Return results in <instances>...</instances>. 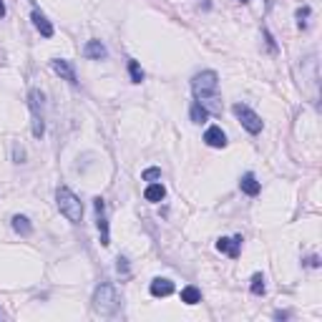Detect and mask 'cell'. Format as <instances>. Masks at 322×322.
Instances as JSON below:
<instances>
[{
  "mask_svg": "<svg viewBox=\"0 0 322 322\" xmlns=\"http://www.w3.org/2000/svg\"><path fill=\"white\" fill-rule=\"evenodd\" d=\"M219 76L217 71H201L191 78V91L194 98L204 106L209 113H222V101H219Z\"/></svg>",
  "mask_w": 322,
  "mask_h": 322,
  "instance_id": "cell-1",
  "label": "cell"
},
{
  "mask_svg": "<svg viewBox=\"0 0 322 322\" xmlns=\"http://www.w3.org/2000/svg\"><path fill=\"white\" fill-rule=\"evenodd\" d=\"M56 201H58L61 214H63L68 222L78 224L80 219H83V204H80V199H78L68 186H58V189H56Z\"/></svg>",
  "mask_w": 322,
  "mask_h": 322,
  "instance_id": "cell-2",
  "label": "cell"
},
{
  "mask_svg": "<svg viewBox=\"0 0 322 322\" xmlns=\"http://www.w3.org/2000/svg\"><path fill=\"white\" fill-rule=\"evenodd\" d=\"M118 305L121 302H118V295H116L113 285L111 282H101V285L96 287V292H93V310L98 315L108 317V315H113L118 310Z\"/></svg>",
  "mask_w": 322,
  "mask_h": 322,
  "instance_id": "cell-3",
  "label": "cell"
},
{
  "mask_svg": "<svg viewBox=\"0 0 322 322\" xmlns=\"http://www.w3.org/2000/svg\"><path fill=\"white\" fill-rule=\"evenodd\" d=\"M232 111H234V116L239 118V124L244 126L252 136H257V134H262V118H259V113L257 111H252L247 103H234L232 106Z\"/></svg>",
  "mask_w": 322,
  "mask_h": 322,
  "instance_id": "cell-4",
  "label": "cell"
},
{
  "mask_svg": "<svg viewBox=\"0 0 322 322\" xmlns=\"http://www.w3.org/2000/svg\"><path fill=\"white\" fill-rule=\"evenodd\" d=\"M28 106L33 111V136L40 139L46 134V124H43V116H40V108H43V93H40L38 88H30L28 93Z\"/></svg>",
  "mask_w": 322,
  "mask_h": 322,
  "instance_id": "cell-5",
  "label": "cell"
},
{
  "mask_svg": "<svg viewBox=\"0 0 322 322\" xmlns=\"http://www.w3.org/2000/svg\"><path fill=\"white\" fill-rule=\"evenodd\" d=\"M242 242H244V239H242L239 234H237V237H219V239H217V249L224 252L227 257L237 259L239 252H242Z\"/></svg>",
  "mask_w": 322,
  "mask_h": 322,
  "instance_id": "cell-6",
  "label": "cell"
},
{
  "mask_svg": "<svg viewBox=\"0 0 322 322\" xmlns=\"http://www.w3.org/2000/svg\"><path fill=\"white\" fill-rule=\"evenodd\" d=\"M51 68L63 78V80H68L71 86H76L78 83V76H76V68H73V63L71 61H66V58H53L51 61Z\"/></svg>",
  "mask_w": 322,
  "mask_h": 322,
  "instance_id": "cell-7",
  "label": "cell"
},
{
  "mask_svg": "<svg viewBox=\"0 0 322 322\" xmlns=\"http://www.w3.org/2000/svg\"><path fill=\"white\" fill-rule=\"evenodd\" d=\"M93 209H96V224H98V232H101V244L108 247V244H111V239H108V222H106V217H103L106 204H103L101 196L93 199Z\"/></svg>",
  "mask_w": 322,
  "mask_h": 322,
  "instance_id": "cell-8",
  "label": "cell"
},
{
  "mask_svg": "<svg viewBox=\"0 0 322 322\" xmlns=\"http://www.w3.org/2000/svg\"><path fill=\"white\" fill-rule=\"evenodd\" d=\"M174 282L171 279H166V277H156V279H151V287H149V292L154 295V297H169V295H174Z\"/></svg>",
  "mask_w": 322,
  "mask_h": 322,
  "instance_id": "cell-9",
  "label": "cell"
},
{
  "mask_svg": "<svg viewBox=\"0 0 322 322\" xmlns=\"http://www.w3.org/2000/svg\"><path fill=\"white\" fill-rule=\"evenodd\" d=\"M204 144L212 149H224L227 146V134L222 131V126H209L204 131Z\"/></svg>",
  "mask_w": 322,
  "mask_h": 322,
  "instance_id": "cell-10",
  "label": "cell"
},
{
  "mask_svg": "<svg viewBox=\"0 0 322 322\" xmlns=\"http://www.w3.org/2000/svg\"><path fill=\"white\" fill-rule=\"evenodd\" d=\"M83 56L88 58V61H103L106 56H108V51H106V46L101 43V40H88V43L83 46Z\"/></svg>",
  "mask_w": 322,
  "mask_h": 322,
  "instance_id": "cell-11",
  "label": "cell"
},
{
  "mask_svg": "<svg viewBox=\"0 0 322 322\" xmlns=\"http://www.w3.org/2000/svg\"><path fill=\"white\" fill-rule=\"evenodd\" d=\"M239 189L244 191L247 196H257L262 191V184L257 181V176L252 171H247V174H242V179H239Z\"/></svg>",
  "mask_w": 322,
  "mask_h": 322,
  "instance_id": "cell-12",
  "label": "cell"
},
{
  "mask_svg": "<svg viewBox=\"0 0 322 322\" xmlns=\"http://www.w3.org/2000/svg\"><path fill=\"white\" fill-rule=\"evenodd\" d=\"M33 25L40 30V35H43V38H51L53 35V25H51V20L43 15V13H40V10H33Z\"/></svg>",
  "mask_w": 322,
  "mask_h": 322,
  "instance_id": "cell-13",
  "label": "cell"
},
{
  "mask_svg": "<svg viewBox=\"0 0 322 322\" xmlns=\"http://www.w3.org/2000/svg\"><path fill=\"white\" fill-rule=\"evenodd\" d=\"M166 196V189H164V184H159V181H154V184H149L146 186V191H144V199L146 201H151V204H159L161 199Z\"/></svg>",
  "mask_w": 322,
  "mask_h": 322,
  "instance_id": "cell-14",
  "label": "cell"
},
{
  "mask_svg": "<svg viewBox=\"0 0 322 322\" xmlns=\"http://www.w3.org/2000/svg\"><path fill=\"white\" fill-rule=\"evenodd\" d=\"M13 229H15L20 237H30V234H33V224H30V219H28L25 214H15V217H13Z\"/></svg>",
  "mask_w": 322,
  "mask_h": 322,
  "instance_id": "cell-15",
  "label": "cell"
},
{
  "mask_svg": "<svg viewBox=\"0 0 322 322\" xmlns=\"http://www.w3.org/2000/svg\"><path fill=\"white\" fill-rule=\"evenodd\" d=\"M249 292L257 295V297H264L267 285H264V274H262V272H254V274H252V279H249Z\"/></svg>",
  "mask_w": 322,
  "mask_h": 322,
  "instance_id": "cell-16",
  "label": "cell"
},
{
  "mask_svg": "<svg viewBox=\"0 0 322 322\" xmlns=\"http://www.w3.org/2000/svg\"><path fill=\"white\" fill-rule=\"evenodd\" d=\"M181 302H184V305H199V302H201L199 287H194V285L184 287V290H181Z\"/></svg>",
  "mask_w": 322,
  "mask_h": 322,
  "instance_id": "cell-17",
  "label": "cell"
},
{
  "mask_svg": "<svg viewBox=\"0 0 322 322\" xmlns=\"http://www.w3.org/2000/svg\"><path fill=\"white\" fill-rule=\"evenodd\" d=\"M207 118H209V111L201 106L199 101H194L191 103V121H194V124H204Z\"/></svg>",
  "mask_w": 322,
  "mask_h": 322,
  "instance_id": "cell-18",
  "label": "cell"
},
{
  "mask_svg": "<svg viewBox=\"0 0 322 322\" xmlns=\"http://www.w3.org/2000/svg\"><path fill=\"white\" fill-rule=\"evenodd\" d=\"M129 76H131V83H141L144 80V71L139 68L136 61H129Z\"/></svg>",
  "mask_w": 322,
  "mask_h": 322,
  "instance_id": "cell-19",
  "label": "cell"
},
{
  "mask_svg": "<svg viewBox=\"0 0 322 322\" xmlns=\"http://www.w3.org/2000/svg\"><path fill=\"white\" fill-rule=\"evenodd\" d=\"M310 13H312V10H310V5H305V8H297V13H295V15H297V23H300V28H305V25H307V18H310Z\"/></svg>",
  "mask_w": 322,
  "mask_h": 322,
  "instance_id": "cell-20",
  "label": "cell"
},
{
  "mask_svg": "<svg viewBox=\"0 0 322 322\" xmlns=\"http://www.w3.org/2000/svg\"><path fill=\"white\" fill-rule=\"evenodd\" d=\"M141 179H144V181H154V179H161V169L151 166V169H146V171L141 174Z\"/></svg>",
  "mask_w": 322,
  "mask_h": 322,
  "instance_id": "cell-21",
  "label": "cell"
},
{
  "mask_svg": "<svg viewBox=\"0 0 322 322\" xmlns=\"http://www.w3.org/2000/svg\"><path fill=\"white\" fill-rule=\"evenodd\" d=\"M116 269L124 274V277H129V272H131V269H129V259H126V257H118V259H116Z\"/></svg>",
  "mask_w": 322,
  "mask_h": 322,
  "instance_id": "cell-22",
  "label": "cell"
},
{
  "mask_svg": "<svg viewBox=\"0 0 322 322\" xmlns=\"http://www.w3.org/2000/svg\"><path fill=\"white\" fill-rule=\"evenodd\" d=\"M302 264H305V267H320V257H317V254H312V257H307Z\"/></svg>",
  "mask_w": 322,
  "mask_h": 322,
  "instance_id": "cell-23",
  "label": "cell"
},
{
  "mask_svg": "<svg viewBox=\"0 0 322 322\" xmlns=\"http://www.w3.org/2000/svg\"><path fill=\"white\" fill-rule=\"evenodd\" d=\"M264 38H267V46H269V51H277V43H274V38H272V33H269V30H264Z\"/></svg>",
  "mask_w": 322,
  "mask_h": 322,
  "instance_id": "cell-24",
  "label": "cell"
},
{
  "mask_svg": "<svg viewBox=\"0 0 322 322\" xmlns=\"http://www.w3.org/2000/svg\"><path fill=\"white\" fill-rule=\"evenodd\" d=\"M274 317H277V320H287V317H290V312H274Z\"/></svg>",
  "mask_w": 322,
  "mask_h": 322,
  "instance_id": "cell-25",
  "label": "cell"
},
{
  "mask_svg": "<svg viewBox=\"0 0 322 322\" xmlns=\"http://www.w3.org/2000/svg\"><path fill=\"white\" fill-rule=\"evenodd\" d=\"M0 18H5V5H0Z\"/></svg>",
  "mask_w": 322,
  "mask_h": 322,
  "instance_id": "cell-26",
  "label": "cell"
},
{
  "mask_svg": "<svg viewBox=\"0 0 322 322\" xmlns=\"http://www.w3.org/2000/svg\"><path fill=\"white\" fill-rule=\"evenodd\" d=\"M0 320H5V315H3V312H0Z\"/></svg>",
  "mask_w": 322,
  "mask_h": 322,
  "instance_id": "cell-27",
  "label": "cell"
},
{
  "mask_svg": "<svg viewBox=\"0 0 322 322\" xmlns=\"http://www.w3.org/2000/svg\"><path fill=\"white\" fill-rule=\"evenodd\" d=\"M239 3H249V0H239Z\"/></svg>",
  "mask_w": 322,
  "mask_h": 322,
  "instance_id": "cell-28",
  "label": "cell"
},
{
  "mask_svg": "<svg viewBox=\"0 0 322 322\" xmlns=\"http://www.w3.org/2000/svg\"><path fill=\"white\" fill-rule=\"evenodd\" d=\"M0 5H3V3H0Z\"/></svg>",
  "mask_w": 322,
  "mask_h": 322,
  "instance_id": "cell-29",
  "label": "cell"
}]
</instances>
